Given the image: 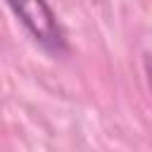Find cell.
Masks as SVG:
<instances>
[{
    "label": "cell",
    "mask_w": 152,
    "mask_h": 152,
    "mask_svg": "<svg viewBox=\"0 0 152 152\" xmlns=\"http://www.w3.org/2000/svg\"><path fill=\"white\" fill-rule=\"evenodd\" d=\"M10 10L19 17V21L26 26V31L50 52H62L66 48V36L45 2H28V5H10Z\"/></svg>",
    "instance_id": "obj_1"
}]
</instances>
